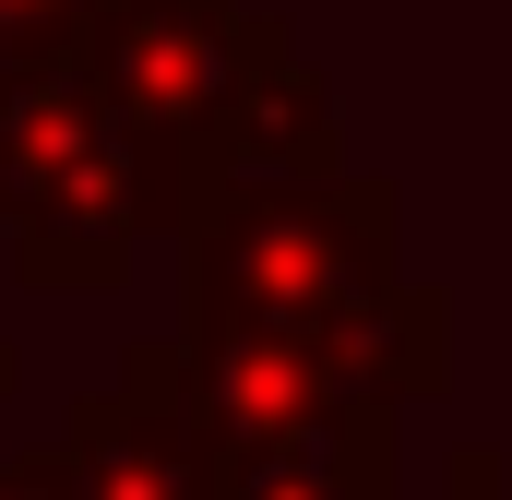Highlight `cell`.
<instances>
[{"label":"cell","mask_w":512,"mask_h":500,"mask_svg":"<svg viewBox=\"0 0 512 500\" xmlns=\"http://www.w3.org/2000/svg\"><path fill=\"white\" fill-rule=\"evenodd\" d=\"M191 274V322L215 334H286V346H334L346 370L429 405L453 381V298L393 274V191L382 179H227L191 203L179 227Z\"/></svg>","instance_id":"cell-1"},{"label":"cell","mask_w":512,"mask_h":500,"mask_svg":"<svg viewBox=\"0 0 512 500\" xmlns=\"http://www.w3.org/2000/svg\"><path fill=\"white\" fill-rule=\"evenodd\" d=\"M286 24L251 12V0H84L72 24V60L96 72L108 120L155 155H179L203 191H215V155H227V120H239V84Z\"/></svg>","instance_id":"cell-2"},{"label":"cell","mask_w":512,"mask_h":500,"mask_svg":"<svg viewBox=\"0 0 512 500\" xmlns=\"http://www.w3.org/2000/svg\"><path fill=\"white\" fill-rule=\"evenodd\" d=\"M60 453H72L84 500H227V453H215V429L191 417V381H179V334L131 346L120 393H84Z\"/></svg>","instance_id":"cell-3"},{"label":"cell","mask_w":512,"mask_h":500,"mask_svg":"<svg viewBox=\"0 0 512 500\" xmlns=\"http://www.w3.org/2000/svg\"><path fill=\"white\" fill-rule=\"evenodd\" d=\"M179 381H191V417L215 429V453H262V441L334 429V417H358V405H393V393H370L334 346L215 334V322H179Z\"/></svg>","instance_id":"cell-4"},{"label":"cell","mask_w":512,"mask_h":500,"mask_svg":"<svg viewBox=\"0 0 512 500\" xmlns=\"http://www.w3.org/2000/svg\"><path fill=\"white\" fill-rule=\"evenodd\" d=\"M227 179H346V108L334 84L274 36L239 84V120H227V155H215V191Z\"/></svg>","instance_id":"cell-5"},{"label":"cell","mask_w":512,"mask_h":500,"mask_svg":"<svg viewBox=\"0 0 512 500\" xmlns=\"http://www.w3.org/2000/svg\"><path fill=\"white\" fill-rule=\"evenodd\" d=\"M393 441H405V405H358V417H334V429L227 453V500H393L405 489Z\"/></svg>","instance_id":"cell-6"},{"label":"cell","mask_w":512,"mask_h":500,"mask_svg":"<svg viewBox=\"0 0 512 500\" xmlns=\"http://www.w3.org/2000/svg\"><path fill=\"white\" fill-rule=\"evenodd\" d=\"M84 0H0V60H60Z\"/></svg>","instance_id":"cell-7"},{"label":"cell","mask_w":512,"mask_h":500,"mask_svg":"<svg viewBox=\"0 0 512 500\" xmlns=\"http://www.w3.org/2000/svg\"><path fill=\"white\" fill-rule=\"evenodd\" d=\"M0 500H84V477H72V453H12Z\"/></svg>","instance_id":"cell-8"},{"label":"cell","mask_w":512,"mask_h":500,"mask_svg":"<svg viewBox=\"0 0 512 500\" xmlns=\"http://www.w3.org/2000/svg\"><path fill=\"white\" fill-rule=\"evenodd\" d=\"M417 500H501V453H453L441 489H417Z\"/></svg>","instance_id":"cell-9"},{"label":"cell","mask_w":512,"mask_h":500,"mask_svg":"<svg viewBox=\"0 0 512 500\" xmlns=\"http://www.w3.org/2000/svg\"><path fill=\"white\" fill-rule=\"evenodd\" d=\"M24 239V191H12V167H0V250Z\"/></svg>","instance_id":"cell-10"}]
</instances>
